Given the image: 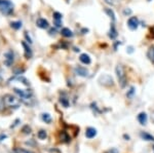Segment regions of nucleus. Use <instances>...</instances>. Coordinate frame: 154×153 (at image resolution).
<instances>
[{
	"mask_svg": "<svg viewBox=\"0 0 154 153\" xmlns=\"http://www.w3.org/2000/svg\"><path fill=\"white\" fill-rule=\"evenodd\" d=\"M115 73H116L117 79H118L119 85H120L122 88L125 87V85H127V75H125V71H124V68L122 67V65L116 66Z\"/></svg>",
	"mask_w": 154,
	"mask_h": 153,
	"instance_id": "3",
	"label": "nucleus"
},
{
	"mask_svg": "<svg viewBox=\"0 0 154 153\" xmlns=\"http://www.w3.org/2000/svg\"><path fill=\"white\" fill-rule=\"evenodd\" d=\"M23 131L25 134H30V133H31V128H30V126H24V128H23Z\"/></svg>",
	"mask_w": 154,
	"mask_h": 153,
	"instance_id": "27",
	"label": "nucleus"
},
{
	"mask_svg": "<svg viewBox=\"0 0 154 153\" xmlns=\"http://www.w3.org/2000/svg\"><path fill=\"white\" fill-rule=\"evenodd\" d=\"M70 137L68 136V134L66 131H62L61 133V141L62 142H65V143H69L70 142Z\"/></svg>",
	"mask_w": 154,
	"mask_h": 153,
	"instance_id": "18",
	"label": "nucleus"
},
{
	"mask_svg": "<svg viewBox=\"0 0 154 153\" xmlns=\"http://www.w3.org/2000/svg\"><path fill=\"white\" fill-rule=\"evenodd\" d=\"M99 82L103 85H106V87H112V85L114 84L113 78H112L110 75H107V74H104L102 75V76H100Z\"/></svg>",
	"mask_w": 154,
	"mask_h": 153,
	"instance_id": "5",
	"label": "nucleus"
},
{
	"mask_svg": "<svg viewBox=\"0 0 154 153\" xmlns=\"http://www.w3.org/2000/svg\"><path fill=\"white\" fill-rule=\"evenodd\" d=\"M109 37L111 38V39H115V38L118 36V32H117L116 28H115V25H114V23L111 24V27H110V30H109Z\"/></svg>",
	"mask_w": 154,
	"mask_h": 153,
	"instance_id": "10",
	"label": "nucleus"
},
{
	"mask_svg": "<svg viewBox=\"0 0 154 153\" xmlns=\"http://www.w3.org/2000/svg\"><path fill=\"white\" fill-rule=\"evenodd\" d=\"M149 58L152 61V63H154V48H151V51H149Z\"/></svg>",
	"mask_w": 154,
	"mask_h": 153,
	"instance_id": "26",
	"label": "nucleus"
},
{
	"mask_svg": "<svg viewBox=\"0 0 154 153\" xmlns=\"http://www.w3.org/2000/svg\"><path fill=\"white\" fill-rule=\"evenodd\" d=\"M108 153H118V151H117V149H115V148H112L111 150L108 151Z\"/></svg>",
	"mask_w": 154,
	"mask_h": 153,
	"instance_id": "30",
	"label": "nucleus"
},
{
	"mask_svg": "<svg viewBox=\"0 0 154 153\" xmlns=\"http://www.w3.org/2000/svg\"><path fill=\"white\" fill-rule=\"evenodd\" d=\"M14 53L12 51H8L7 53L4 55V64H5L7 67H10L14 63Z\"/></svg>",
	"mask_w": 154,
	"mask_h": 153,
	"instance_id": "7",
	"label": "nucleus"
},
{
	"mask_svg": "<svg viewBox=\"0 0 154 153\" xmlns=\"http://www.w3.org/2000/svg\"><path fill=\"white\" fill-rule=\"evenodd\" d=\"M127 49H129V51H129V53H133V51H134L133 46H129V47H127Z\"/></svg>",
	"mask_w": 154,
	"mask_h": 153,
	"instance_id": "31",
	"label": "nucleus"
},
{
	"mask_svg": "<svg viewBox=\"0 0 154 153\" xmlns=\"http://www.w3.org/2000/svg\"><path fill=\"white\" fill-rule=\"evenodd\" d=\"M54 20H55L56 27H57V28L61 27V22H62V14H61L60 12H54Z\"/></svg>",
	"mask_w": 154,
	"mask_h": 153,
	"instance_id": "13",
	"label": "nucleus"
},
{
	"mask_svg": "<svg viewBox=\"0 0 154 153\" xmlns=\"http://www.w3.org/2000/svg\"><path fill=\"white\" fill-rule=\"evenodd\" d=\"M14 92L18 95L19 99L21 102H23L27 106H32L34 104V97L33 92L29 88H19V87H14Z\"/></svg>",
	"mask_w": 154,
	"mask_h": 153,
	"instance_id": "1",
	"label": "nucleus"
},
{
	"mask_svg": "<svg viewBox=\"0 0 154 153\" xmlns=\"http://www.w3.org/2000/svg\"><path fill=\"white\" fill-rule=\"evenodd\" d=\"M151 119H152V121L154 122V113H152V115H151Z\"/></svg>",
	"mask_w": 154,
	"mask_h": 153,
	"instance_id": "33",
	"label": "nucleus"
},
{
	"mask_svg": "<svg viewBox=\"0 0 154 153\" xmlns=\"http://www.w3.org/2000/svg\"><path fill=\"white\" fill-rule=\"evenodd\" d=\"M14 152H16V153H33L31 151H28V150L21 149V148H17V149H14Z\"/></svg>",
	"mask_w": 154,
	"mask_h": 153,
	"instance_id": "25",
	"label": "nucleus"
},
{
	"mask_svg": "<svg viewBox=\"0 0 154 153\" xmlns=\"http://www.w3.org/2000/svg\"><path fill=\"white\" fill-rule=\"evenodd\" d=\"M38 138L40 140H45L46 139V137H47V134H46V131H45L44 130H41V131H38Z\"/></svg>",
	"mask_w": 154,
	"mask_h": 153,
	"instance_id": "21",
	"label": "nucleus"
},
{
	"mask_svg": "<svg viewBox=\"0 0 154 153\" xmlns=\"http://www.w3.org/2000/svg\"><path fill=\"white\" fill-rule=\"evenodd\" d=\"M41 117H42V120L45 123H51V116L48 113H43Z\"/></svg>",
	"mask_w": 154,
	"mask_h": 153,
	"instance_id": "20",
	"label": "nucleus"
},
{
	"mask_svg": "<svg viewBox=\"0 0 154 153\" xmlns=\"http://www.w3.org/2000/svg\"><path fill=\"white\" fill-rule=\"evenodd\" d=\"M150 32H151V35H152L153 37H154V26H153L152 28H151V29H150Z\"/></svg>",
	"mask_w": 154,
	"mask_h": 153,
	"instance_id": "32",
	"label": "nucleus"
},
{
	"mask_svg": "<svg viewBox=\"0 0 154 153\" xmlns=\"http://www.w3.org/2000/svg\"><path fill=\"white\" fill-rule=\"evenodd\" d=\"M135 94V87H132L131 88H129V92L127 94V96L129 97V98H132L133 97V95Z\"/></svg>",
	"mask_w": 154,
	"mask_h": 153,
	"instance_id": "24",
	"label": "nucleus"
},
{
	"mask_svg": "<svg viewBox=\"0 0 154 153\" xmlns=\"http://www.w3.org/2000/svg\"><path fill=\"white\" fill-rule=\"evenodd\" d=\"M123 14H132V10L131 9H124V10H123Z\"/></svg>",
	"mask_w": 154,
	"mask_h": 153,
	"instance_id": "29",
	"label": "nucleus"
},
{
	"mask_svg": "<svg viewBox=\"0 0 154 153\" xmlns=\"http://www.w3.org/2000/svg\"><path fill=\"white\" fill-rule=\"evenodd\" d=\"M0 12L3 14H10L14 12V4L9 0H0Z\"/></svg>",
	"mask_w": 154,
	"mask_h": 153,
	"instance_id": "4",
	"label": "nucleus"
},
{
	"mask_svg": "<svg viewBox=\"0 0 154 153\" xmlns=\"http://www.w3.org/2000/svg\"><path fill=\"white\" fill-rule=\"evenodd\" d=\"M105 2L108 4H110V5H113L114 4V0H105Z\"/></svg>",
	"mask_w": 154,
	"mask_h": 153,
	"instance_id": "28",
	"label": "nucleus"
},
{
	"mask_svg": "<svg viewBox=\"0 0 154 153\" xmlns=\"http://www.w3.org/2000/svg\"><path fill=\"white\" fill-rule=\"evenodd\" d=\"M139 25H140V23H139V20L137 17H132V18H129V21H127V27H129L132 31H135V30L138 29Z\"/></svg>",
	"mask_w": 154,
	"mask_h": 153,
	"instance_id": "6",
	"label": "nucleus"
},
{
	"mask_svg": "<svg viewBox=\"0 0 154 153\" xmlns=\"http://www.w3.org/2000/svg\"><path fill=\"white\" fill-rule=\"evenodd\" d=\"M10 26H12V28H14V29L19 30L22 28V22H12L10 24Z\"/></svg>",
	"mask_w": 154,
	"mask_h": 153,
	"instance_id": "23",
	"label": "nucleus"
},
{
	"mask_svg": "<svg viewBox=\"0 0 154 153\" xmlns=\"http://www.w3.org/2000/svg\"><path fill=\"white\" fill-rule=\"evenodd\" d=\"M140 136L142 139L146 140V141H154V137L151 135H149L148 133H141Z\"/></svg>",
	"mask_w": 154,
	"mask_h": 153,
	"instance_id": "19",
	"label": "nucleus"
},
{
	"mask_svg": "<svg viewBox=\"0 0 154 153\" xmlns=\"http://www.w3.org/2000/svg\"><path fill=\"white\" fill-rule=\"evenodd\" d=\"M105 12L108 14V16H109V18L111 19V21H112V22H113V23L115 22V21H116L115 14H114V12L111 9V8H108V7H107V8H105Z\"/></svg>",
	"mask_w": 154,
	"mask_h": 153,
	"instance_id": "17",
	"label": "nucleus"
},
{
	"mask_svg": "<svg viewBox=\"0 0 154 153\" xmlns=\"http://www.w3.org/2000/svg\"><path fill=\"white\" fill-rule=\"evenodd\" d=\"M3 101V104L5 105L8 108H14V109H18L21 105V100L17 97L12 96V95H5L2 99Z\"/></svg>",
	"mask_w": 154,
	"mask_h": 153,
	"instance_id": "2",
	"label": "nucleus"
},
{
	"mask_svg": "<svg viewBox=\"0 0 154 153\" xmlns=\"http://www.w3.org/2000/svg\"><path fill=\"white\" fill-rule=\"evenodd\" d=\"M97 135V130L94 128H86V131H85V136L86 138H88V139H93L94 137H96Z\"/></svg>",
	"mask_w": 154,
	"mask_h": 153,
	"instance_id": "14",
	"label": "nucleus"
},
{
	"mask_svg": "<svg viewBox=\"0 0 154 153\" xmlns=\"http://www.w3.org/2000/svg\"><path fill=\"white\" fill-rule=\"evenodd\" d=\"M1 81H2V77L0 76V82H1Z\"/></svg>",
	"mask_w": 154,
	"mask_h": 153,
	"instance_id": "34",
	"label": "nucleus"
},
{
	"mask_svg": "<svg viewBox=\"0 0 154 153\" xmlns=\"http://www.w3.org/2000/svg\"><path fill=\"white\" fill-rule=\"evenodd\" d=\"M138 120L142 126H145L147 123V114L145 112H141L138 115Z\"/></svg>",
	"mask_w": 154,
	"mask_h": 153,
	"instance_id": "15",
	"label": "nucleus"
},
{
	"mask_svg": "<svg viewBox=\"0 0 154 153\" xmlns=\"http://www.w3.org/2000/svg\"><path fill=\"white\" fill-rule=\"evenodd\" d=\"M60 102H61V104L63 105L64 107H69V101H68V99L67 98H64V97H61V99H60Z\"/></svg>",
	"mask_w": 154,
	"mask_h": 153,
	"instance_id": "22",
	"label": "nucleus"
},
{
	"mask_svg": "<svg viewBox=\"0 0 154 153\" xmlns=\"http://www.w3.org/2000/svg\"><path fill=\"white\" fill-rule=\"evenodd\" d=\"M79 60L82 64H84V65H90V64L92 63L90 57L88 55H86V53H82V55H80Z\"/></svg>",
	"mask_w": 154,
	"mask_h": 153,
	"instance_id": "11",
	"label": "nucleus"
},
{
	"mask_svg": "<svg viewBox=\"0 0 154 153\" xmlns=\"http://www.w3.org/2000/svg\"><path fill=\"white\" fill-rule=\"evenodd\" d=\"M61 34H62L63 36H65V37H73V32L71 31L70 29H68V28H63L62 30H61Z\"/></svg>",
	"mask_w": 154,
	"mask_h": 153,
	"instance_id": "16",
	"label": "nucleus"
},
{
	"mask_svg": "<svg viewBox=\"0 0 154 153\" xmlns=\"http://www.w3.org/2000/svg\"><path fill=\"white\" fill-rule=\"evenodd\" d=\"M75 71V74H77L78 76H81V77H87L88 76V70L84 67L81 66H78L74 69Z\"/></svg>",
	"mask_w": 154,
	"mask_h": 153,
	"instance_id": "8",
	"label": "nucleus"
},
{
	"mask_svg": "<svg viewBox=\"0 0 154 153\" xmlns=\"http://www.w3.org/2000/svg\"><path fill=\"white\" fill-rule=\"evenodd\" d=\"M22 45H23L24 49H25V57L27 58V59H30V58L32 57V49L30 48V46L26 43L25 41L22 42Z\"/></svg>",
	"mask_w": 154,
	"mask_h": 153,
	"instance_id": "12",
	"label": "nucleus"
},
{
	"mask_svg": "<svg viewBox=\"0 0 154 153\" xmlns=\"http://www.w3.org/2000/svg\"><path fill=\"white\" fill-rule=\"evenodd\" d=\"M36 25H37L38 28H40V29H47V28L49 27V24L47 22L45 19H38L37 21H36Z\"/></svg>",
	"mask_w": 154,
	"mask_h": 153,
	"instance_id": "9",
	"label": "nucleus"
}]
</instances>
